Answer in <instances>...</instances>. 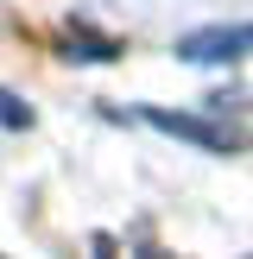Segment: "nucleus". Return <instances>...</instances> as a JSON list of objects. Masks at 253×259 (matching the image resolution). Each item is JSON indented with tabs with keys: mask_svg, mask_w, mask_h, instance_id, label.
I'll return each instance as SVG.
<instances>
[{
	"mask_svg": "<svg viewBox=\"0 0 253 259\" xmlns=\"http://www.w3.org/2000/svg\"><path fill=\"white\" fill-rule=\"evenodd\" d=\"M70 57H114L108 38H70Z\"/></svg>",
	"mask_w": 253,
	"mask_h": 259,
	"instance_id": "nucleus-4",
	"label": "nucleus"
},
{
	"mask_svg": "<svg viewBox=\"0 0 253 259\" xmlns=\"http://www.w3.org/2000/svg\"><path fill=\"white\" fill-rule=\"evenodd\" d=\"M0 120H7V126H32V108H19V95L0 89Z\"/></svg>",
	"mask_w": 253,
	"mask_h": 259,
	"instance_id": "nucleus-3",
	"label": "nucleus"
},
{
	"mask_svg": "<svg viewBox=\"0 0 253 259\" xmlns=\"http://www.w3.org/2000/svg\"><path fill=\"white\" fill-rule=\"evenodd\" d=\"M177 57L184 63H234L253 57V25H202V32L177 38Z\"/></svg>",
	"mask_w": 253,
	"mask_h": 259,
	"instance_id": "nucleus-1",
	"label": "nucleus"
},
{
	"mask_svg": "<svg viewBox=\"0 0 253 259\" xmlns=\"http://www.w3.org/2000/svg\"><path fill=\"white\" fill-rule=\"evenodd\" d=\"M146 120L158 126V133H171V139L202 146V152H240V133H228V126L202 120V114H164V108H146Z\"/></svg>",
	"mask_w": 253,
	"mask_h": 259,
	"instance_id": "nucleus-2",
	"label": "nucleus"
}]
</instances>
